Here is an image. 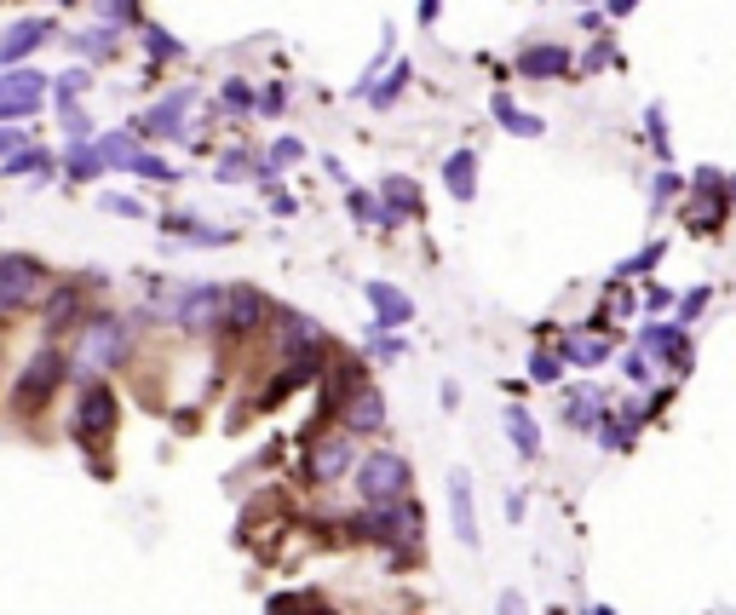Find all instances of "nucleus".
<instances>
[{
    "label": "nucleus",
    "mask_w": 736,
    "mask_h": 615,
    "mask_svg": "<svg viewBox=\"0 0 736 615\" xmlns=\"http://www.w3.org/2000/svg\"><path fill=\"white\" fill-rule=\"evenodd\" d=\"M299 156H305V150H299V138H276V144H271V167H294Z\"/></svg>",
    "instance_id": "32"
},
{
    "label": "nucleus",
    "mask_w": 736,
    "mask_h": 615,
    "mask_svg": "<svg viewBox=\"0 0 736 615\" xmlns=\"http://www.w3.org/2000/svg\"><path fill=\"white\" fill-rule=\"evenodd\" d=\"M581 64H587V69H604V64H616V52H610V46L598 41L593 52H587V58H581Z\"/></svg>",
    "instance_id": "44"
},
{
    "label": "nucleus",
    "mask_w": 736,
    "mask_h": 615,
    "mask_svg": "<svg viewBox=\"0 0 736 615\" xmlns=\"http://www.w3.org/2000/svg\"><path fill=\"white\" fill-rule=\"evenodd\" d=\"M271 317H276V305L259 294V288H242V282H230L225 299H219V334H230V340H248V334H259Z\"/></svg>",
    "instance_id": "7"
},
{
    "label": "nucleus",
    "mask_w": 736,
    "mask_h": 615,
    "mask_svg": "<svg viewBox=\"0 0 736 615\" xmlns=\"http://www.w3.org/2000/svg\"><path fill=\"white\" fill-rule=\"evenodd\" d=\"M443 184H449L455 202H472V196H478V156H472V150H455V156L443 161Z\"/></svg>",
    "instance_id": "18"
},
{
    "label": "nucleus",
    "mask_w": 736,
    "mask_h": 615,
    "mask_svg": "<svg viewBox=\"0 0 736 615\" xmlns=\"http://www.w3.org/2000/svg\"><path fill=\"white\" fill-rule=\"evenodd\" d=\"M225 110H236V115H248V110H253V92L242 87V81H230V87H225Z\"/></svg>",
    "instance_id": "33"
},
{
    "label": "nucleus",
    "mask_w": 736,
    "mask_h": 615,
    "mask_svg": "<svg viewBox=\"0 0 736 615\" xmlns=\"http://www.w3.org/2000/svg\"><path fill=\"white\" fill-rule=\"evenodd\" d=\"M380 190H386V207H380V225H386V230H397L409 213H420V202H414V184L403 179V173H391Z\"/></svg>",
    "instance_id": "17"
},
{
    "label": "nucleus",
    "mask_w": 736,
    "mask_h": 615,
    "mask_svg": "<svg viewBox=\"0 0 736 615\" xmlns=\"http://www.w3.org/2000/svg\"><path fill=\"white\" fill-rule=\"evenodd\" d=\"M357 495H363V506H386V501H403L414 489V466L403 455H368V460H357Z\"/></svg>",
    "instance_id": "5"
},
{
    "label": "nucleus",
    "mask_w": 736,
    "mask_h": 615,
    "mask_svg": "<svg viewBox=\"0 0 736 615\" xmlns=\"http://www.w3.org/2000/svg\"><path fill=\"white\" fill-rule=\"evenodd\" d=\"M558 357H564V363H581V368H598L610 357V340H604V334H570Z\"/></svg>",
    "instance_id": "23"
},
{
    "label": "nucleus",
    "mask_w": 736,
    "mask_h": 615,
    "mask_svg": "<svg viewBox=\"0 0 736 615\" xmlns=\"http://www.w3.org/2000/svg\"><path fill=\"white\" fill-rule=\"evenodd\" d=\"M282 104H288V98H282V87L259 92V115H282Z\"/></svg>",
    "instance_id": "43"
},
{
    "label": "nucleus",
    "mask_w": 736,
    "mask_h": 615,
    "mask_svg": "<svg viewBox=\"0 0 736 615\" xmlns=\"http://www.w3.org/2000/svg\"><path fill=\"white\" fill-rule=\"evenodd\" d=\"M702 305H708V288H696V294L679 299V328H685L690 317H702Z\"/></svg>",
    "instance_id": "35"
},
{
    "label": "nucleus",
    "mask_w": 736,
    "mask_h": 615,
    "mask_svg": "<svg viewBox=\"0 0 736 615\" xmlns=\"http://www.w3.org/2000/svg\"><path fill=\"white\" fill-rule=\"evenodd\" d=\"M104 18H110V23H133L138 12H133V0H104Z\"/></svg>",
    "instance_id": "41"
},
{
    "label": "nucleus",
    "mask_w": 736,
    "mask_h": 615,
    "mask_svg": "<svg viewBox=\"0 0 736 615\" xmlns=\"http://www.w3.org/2000/svg\"><path fill=\"white\" fill-rule=\"evenodd\" d=\"M650 138H656V144H650L656 156H667V150H673V144H667V121H662V110H656V104H650Z\"/></svg>",
    "instance_id": "38"
},
{
    "label": "nucleus",
    "mask_w": 736,
    "mask_h": 615,
    "mask_svg": "<svg viewBox=\"0 0 736 615\" xmlns=\"http://www.w3.org/2000/svg\"><path fill=\"white\" fill-rule=\"evenodd\" d=\"M437 6L443 0H420V23H437Z\"/></svg>",
    "instance_id": "47"
},
{
    "label": "nucleus",
    "mask_w": 736,
    "mask_h": 615,
    "mask_svg": "<svg viewBox=\"0 0 736 615\" xmlns=\"http://www.w3.org/2000/svg\"><path fill=\"white\" fill-rule=\"evenodd\" d=\"M420 529H426V518H420V501H409V495H403V501H386V506H363V512L351 518V535L391 547V564H397V570L414 564Z\"/></svg>",
    "instance_id": "2"
},
{
    "label": "nucleus",
    "mask_w": 736,
    "mask_h": 615,
    "mask_svg": "<svg viewBox=\"0 0 736 615\" xmlns=\"http://www.w3.org/2000/svg\"><path fill=\"white\" fill-rule=\"evenodd\" d=\"M104 173V161L92 144H69V179H98Z\"/></svg>",
    "instance_id": "29"
},
{
    "label": "nucleus",
    "mask_w": 736,
    "mask_h": 615,
    "mask_svg": "<svg viewBox=\"0 0 736 615\" xmlns=\"http://www.w3.org/2000/svg\"><path fill=\"white\" fill-rule=\"evenodd\" d=\"M41 92H46V81L35 69H6V75H0V121H6V115H29L41 104Z\"/></svg>",
    "instance_id": "13"
},
{
    "label": "nucleus",
    "mask_w": 736,
    "mask_h": 615,
    "mask_svg": "<svg viewBox=\"0 0 736 615\" xmlns=\"http://www.w3.org/2000/svg\"><path fill=\"white\" fill-rule=\"evenodd\" d=\"M357 472V437H322V443H311V455H305V478L311 483H340V478H351Z\"/></svg>",
    "instance_id": "8"
},
{
    "label": "nucleus",
    "mask_w": 736,
    "mask_h": 615,
    "mask_svg": "<svg viewBox=\"0 0 736 615\" xmlns=\"http://www.w3.org/2000/svg\"><path fill=\"white\" fill-rule=\"evenodd\" d=\"M190 98L196 92H167V104H156V110L144 115V133H179V121L190 115Z\"/></svg>",
    "instance_id": "22"
},
{
    "label": "nucleus",
    "mask_w": 736,
    "mask_h": 615,
    "mask_svg": "<svg viewBox=\"0 0 736 615\" xmlns=\"http://www.w3.org/2000/svg\"><path fill=\"white\" fill-rule=\"evenodd\" d=\"M679 196V173H656V184H650V207H667Z\"/></svg>",
    "instance_id": "31"
},
{
    "label": "nucleus",
    "mask_w": 736,
    "mask_h": 615,
    "mask_svg": "<svg viewBox=\"0 0 736 615\" xmlns=\"http://www.w3.org/2000/svg\"><path fill=\"white\" fill-rule=\"evenodd\" d=\"M219 299H225V288H213V282L184 288L173 299V322H179L184 334H219Z\"/></svg>",
    "instance_id": "9"
},
{
    "label": "nucleus",
    "mask_w": 736,
    "mask_h": 615,
    "mask_svg": "<svg viewBox=\"0 0 736 615\" xmlns=\"http://www.w3.org/2000/svg\"><path fill=\"white\" fill-rule=\"evenodd\" d=\"M98 161H104V167H133V161H138L133 138H127V133H110V138H98Z\"/></svg>",
    "instance_id": "24"
},
{
    "label": "nucleus",
    "mask_w": 736,
    "mask_h": 615,
    "mask_svg": "<svg viewBox=\"0 0 736 615\" xmlns=\"http://www.w3.org/2000/svg\"><path fill=\"white\" fill-rule=\"evenodd\" d=\"M639 351L644 357H662L673 374H690V334L679 322H644L639 328Z\"/></svg>",
    "instance_id": "10"
},
{
    "label": "nucleus",
    "mask_w": 736,
    "mask_h": 615,
    "mask_svg": "<svg viewBox=\"0 0 736 615\" xmlns=\"http://www.w3.org/2000/svg\"><path fill=\"white\" fill-rule=\"evenodd\" d=\"M334 420H340V432H345V437H368V432H380V426H386V397H380L374 386L351 391V397H345V409L334 414Z\"/></svg>",
    "instance_id": "12"
},
{
    "label": "nucleus",
    "mask_w": 736,
    "mask_h": 615,
    "mask_svg": "<svg viewBox=\"0 0 736 615\" xmlns=\"http://www.w3.org/2000/svg\"><path fill=\"white\" fill-rule=\"evenodd\" d=\"M144 41H150V52H156V58H179V52H184V46L173 41V35H161V29H150Z\"/></svg>",
    "instance_id": "36"
},
{
    "label": "nucleus",
    "mask_w": 736,
    "mask_h": 615,
    "mask_svg": "<svg viewBox=\"0 0 736 615\" xmlns=\"http://www.w3.org/2000/svg\"><path fill=\"white\" fill-rule=\"evenodd\" d=\"M115 426H121V397H115V386L110 380H81V397H75V414H69V437L92 455V472H98V478H110L104 443L115 437Z\"/></svg>",
    "instance_id": "1"
},
{
    "label": "nucleus",
    "mask_w": 736,
    "mask_h": 615,
    "mask_svg": "<svg viewBox=\"0 0 736 615\" xmlns=\"http://www.w3.org/2000/svg\"><path fill=\"white\" fill-rule=\"evenodd\" d=\"M133 173H144V179H173V167H167L161 156H138V161H133Z\"/></svg>",
    "instance_id": "34"
},
{
    "label": "nucleus",
    "mask_w": 736,
    "mask_h": 615,
    "mask_svg": "<svg viewBox=\"0 0 736 615\" xmlns=\"http://www.w3.org/2000/svg\"><path fill=\"white\" fill-rule=\"evenodd\" d=\"M587 615H610V610H587Z\"/></svg>",
    "instance_id": "49"
},
{
    "label": "nucleus",
    "mask_w": 736,
    "mask_h": 615,
    "mask_svg": "<svg viewBox=\"0 0 736 615\" xmlns=\"http://www.w3.org/2000/svg\"><path fill=\"white\" fill-rule=\"evenodd\" d=\"M81 311H87V294H81V282H58L52 294H46V311H41V334L46 345L58 340V334H69V328H81Z\"/></svg>",
    "instance_id": "11"
},
{
    "label": "nucleus",
    "mask_w": 736,
    "mask_h": 615,
    "mask_svg": "<svg viewBox=\"0 0 736 615\" xmlns=\"http://www.w3.org/2000/svg\"><path fill=\"white\" fill-rule=\"evenodd\" d=\"M18 144H29L23 133H12V127H0V161H12L18 156Z\"/></svg>",
    "instance_id": "42"
},
{
    "label": "nucleus",
    "mask_w": 736,
    "mask_h": 615,
    "mask_svg": "<svg viewBox=\"0 0 736 615\" xmlns=\"http://www.w3.org/2000/svg\"><path fill=\"white\" fill-rule=\"evenodd\" d=\"M127 357H133V328H127L121 317H87L69 363H75L81 380H98V374H115Z\"/></svg>",
    "instance_id": "3"
},
{
    "label": "nucleus",
    "mask_w": 736,
    "mask_h": 615,
    "mask_svg": "<svg viewBox=\"0 0 736 615\" xmlns=\"http://www.w3.org/2000/svg\"><path fill=\"white\" fill-rule=\"evenodd\" d=\"M564 69H570L564 46H529L524 58H518V75H529V81H547V75H564Z\"/></svg>",
    "instance_id": "19"
},
{
    "label": "nucleus",
    "mask_w": 736,
    "mask_h": 615,
    "mask_svg": "<svg viewBox=\"0 0 736 615\" xmlns=\"http://www.w3.org/2000/svg\"><path fill=\"white\" fill-rule=\"evenodd\" d=\"M506 437H512V449L524 460L541 455V426H535V414L529 409H506Z\"/></svg>",
    "instance_id": "20"
},
{
    "label": "nucleus",
    "mask_w": 736,
    "mask_h": 615,
    "mask_svg": "<svg viewBox=\"0 0 736 615\" xmlns=\"http://www.w3.org/2000/svg\"><path fill=\"white\" fill-rule=\"evenodd\" d=\"M449 518H455V535H460V541L478 552L483 535H478V512H472V478H466V472H449Z\"/></svg>",
    "instance_id": "14"
},
{
    "label": "nucleus",
    "mask_w": 736,
    "mask_h": 615,
    "mask_svg": "<svg viewBox=\"0 0 736 615\" xmlns=\"http://www.w3.org/2000/svg\"><path fill=\"white\" fill-rule=\"evenodd\" d=\"M495 615H529V610H524V598H518V593H501V610H495Z\"/></svg>",
    "instance_id": "46"
},
{
    "label": "nucleus",
    "mask_w": 736,
    "mask_h": 615,
    "mask_svg": "<svg viewBox=\"0 0 736 615\" xmlns=\"http://www.w3.org/2000/svg\"><path fill=\"white\" fill-rule=\"evenodd\" d=\"M529 380H535V386H558V380H564V357H558V351H535V357H529Z\"/></svg>",
    "instance_id": "27"
},
{
    "label": "nucleus",
    "mask_w": 736,
    "mask_h": 615,
    "mask_svg": "<svg viewBox=\"0 0 736 615\" xmlns=\"http://www.w3.org/2000/svg\"><path fill=\"white\" fill-rule=\"evenodd\" d=\"M351 219H380V207H374V196H363V190H351Z\"/></svg>",
    "instance_id": "40"
},
{
    "label": "nucleus",
    "mask_w": 736,
    "mask_h": 615,
    "mask_svg": "<svg viewBox=\"0 0 736 615\" xmlns=\"http://www.w3.org/2000/svg\"><path fill=\"white\" fill-rule=\"evenodd\" d=\"M248 167H253V161L242 156V150H230V156L219 161V179H242V173H248Z\"/></svg>",
    "instance_id": "39"
},
{
    "label": "nucleus",
    "mask_w": 736,
    "mask_h": 615,
    "mask_svg": "<svg viewBox=\"0 0 736 615\" xmlns=\"http://www.w3.org/2000/svg\"><path fill=\"white\" fill-rule=\"evenodd\" d=\"M598 420H604V397H598V386H575L570 403H564V426H570V432H598Z\"/></svg>",
    "instance_id": "15"
},
{
    "label": "nucleus",
    "mask_w": 736,
    "mask_h": 615,
    "mask_svg": "<svg viewBox=\"0 0 736 615\" xmlns=\"http://www.w3.org/2000/svg\"><path fill=\"white\" fill-rule=\"evenodd\" d=\"M69 374H75V363H69L64 351H58V345H41V351L23 363V374L12 380V414H18V420H35V414L64 391Z\"/></svg>",
    "instance_id": "4"
},
{
    "label": "nucleus",
    "mask_w": 736,
    "mask_h": 615,
    "mask_svg": "<svg viewBox=\"0 0 736 615\" xmlns=\"http://www.w3.org/2000/svg\"><path fill=\"white\" fill-rule=\"evenodd\" d=\"M41 294H52L41 259H29V253H0V317L29 311Z\"/></svg>",
    "instance_id": "6"
},
{
    "label": "nucleus",
    "mask_w": 736,
    "mask_h": 615,
    "mask_svg": "<svg viewBox=\"0 0 736 615\" xmlns=\"http://www.w3.org/2000/svg\"><path fill=\"white\" fill-rule=\"evenodd\" d=\"M621 374H627L633 386H650V380H656V368H650V357H644V351H627V357H621Z\"/></svg>",
    "instance_id": "30"
},
{
    "label": "nucleus",
    "mask_w": 736,
    "mask_h": 615,
    "mask_svg": "<svg viewBox=\"0 0 736 615\" xmlns=\"http://www.w3.org/2000/svg\"><path fill=\"white\" fill-rule=\"evenodd\" d=\"M265 615H322V598H311V593H276Z\"/></svg>",
    "instance_id": "28"
},
{
    "label": "nucleus",
    "mask_w": 736,
    "mask_h": 615,
    "mask_svg": "<svg viewBox=\"0 0 736 615\" xmlns=\"http://www.w3.org/2000/svg\"><path fill=\"white\" fill-rule=\"evenodd\" d=\"M58 121H64V133H75V138L87 133V115L75 110V104H69V98H64V104H58Z\"/></svg>",
    "instance_id": "37"
},
{
    "label": "nucleus",
    "mask_w": 736,
    "mask_h": 615,
    "mask_svg": "<svg viewBox=\"0 0 736 615\" xmlns=\"http://www.w3.org/2000/svg\"><path fill=\"white\" fill-rule=\"evenodd\" d=\"M403 87H409V64H397V69L386 75V81H380V87H368V104H374V110H391Z\"/></svg>",
    "instance_id": "25"
},
{
    "label": "nucleus",
    "mask_w": 736,
    "mask_h": 615,
    "mask_svg": "<svg viewBox=\"0 0 736 615\" xmlns=\"http://www.w3.org/2000/svg\"><path fill=\"white\" fill-rule=\"evenodd\" d=\"M104 207H110V213H127V219H138V213H144V207L127 202V196H104Z\"/></svg>",
    "instance_id": "45"
},
{
    "label": "nucleus",
    "mask_w": 736,
    "mask_h": 615,
    "mask_svg": "<svg viewBox=\"0 0 736 615\" xmlns=\"http://www.w3.org/2000/svg\"><path fill=\"white\" fill-rule=\"evenodd\" d=\"M633 6H639V0H610V12H616V18H621V12H633Z\"/></svg>",
    "instance_id": "48"
},
{
    "label": "nucleus",
    "mask_w": 736,
    "mask_h": 615,
    "mask_svg": "<svg viewBox=\"0 0 736 615\" xmlns=\"http://www.w3.org/2000/svg\"><path fill=\"white\" fill-rule=\"evenodd\" d=\"M495 121L501 127H512V133H524V138H541V121L524 110H512V98H495Z\"/></svg>",
    "instance_id": "26"
},
{
    "label": "nucleus",
    "mask_w": 736,
    "mask_h": 615,
    "mask_svg": "<svg viewBox=\"0 0 736 615\" xmlns=\"http://www.w3.org/2000/svg\"><path fill=\"white\" fill-rule=\"evenodd\" d=\"M46 41V23L41 18H29V23H18L6 41H0V69H12V64H23V52L29 46H41Z\"/></svg>",
    "instance_id": "21"
},
{
    "label": "nucleus",
    "mask_w": 736,
    "mask_h": 615,
    "mask_svg": "<svg viewBox=\"0 0 736 615\" xmlns=\"http://www.w3.org/2000/svg\"><path fill=\"white\" fill-rule=\"evenodd\" d=\"M363 294H368V305L380 311V322H386V328H397V322H414V299L397 294L391 282H363Z\"/></svg>",
    "instance_id": "16"
}]
</instances>
